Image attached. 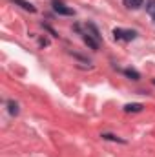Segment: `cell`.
<instances>
[{
    "label": "cell",
    "mask_w": 155,
    "mask_h": 157,
    "mask_svg": "<svg viewBox=\"0 0 155 157\" xmlns=\"http://www.w3.org/2000/svg\"><path fill=\"white\" fill-rule=\"evenodd\" d=\"M113 37L117 40H126V42H130V40H135L137 39V31H133V29H122V28H115L113 29Z\"/></svg>",
    "instance_id": "6da1fadb"
},
{
    "label": "cell",
    "mask_w": 155,
    "mask_h": 157,
    "mask_svg": "<svg viewBox=\"0 0 155 157\" xmlns=\"http://www.w3.org/2000/svg\"><path fill=\"white\" fill-rule=\"evenodd\" d=\"M53 9H55V13L64 15V17H71V15H75V11H73L71 7H68L64 2H59V0H53Z\"/></svg>",
    "instance_id": "7a4b0ae2"
},
{
    "label": "cell",
    "mask_w": 155,
    "mask_h": 157,
    "mask_svg": "<svg viewBox=\"0 0 155 157\" xmlns=\"http://www.w3.org/2000/svg\"><path fill=\"white\" fill-rule=\"evenodd\" d=\"M80 35H82L84 44H88L91 49H99V46H100V40H97L95 37H91V35H88V33H80Z\"/></svg>",
    "instance_id": "3957f363"
},
{
    "label": "cell",
    "mask_w": 155,
    "mask_h": 157,
    "mask_svg": "<svg viewBox=\"0 0 155 157\" xmlns=\"http://www.w3.org/2000/svg\"><path fill=\"white\" fill-rule=\"evenodd\" d=\"M13 4H17V6H20L22 9H26V11H29V13H35L37 11V7L31 4V2H28V0H11Z\"/></svg>",
    "instance_id": "277c9868"
},
{
    "label": "cell",
    "mask_w": 155,
    "mask_h": 157,
    "mask_svg": "<svg viewBox=\"0 0 155 157\" xmlns=\"http://www.w3.org/2000/svg\"><path fill=\"white\" fill-rule=\"evenodd\" d=\"M122 2H124V6L128 9H139L144 4V0H122Z\"/></svg>",
    "instance_id": "5b68a950"
},
{
    "label": "cell",
    "mask_w": 155,
    "mask_h": 157,
    "mask_svg": "<svg viewBox=\"0 0 155 157\" xmlns=\"http://www.w3.org/2000/svg\"><path fill=\"white\" fill-rule=\"evenodd\" d=\"M124 75L128 78H131V80H139V78H141V73H139L137 70H133V68H126V70H124Z\"/></svg>",
    "instance_id": "8992f818"
},
{
    "label": "cell",
    "mask_w": 155,
    "mask_h": 157,
    "mask_svg": "<svg viewBox=\"0 0 155 157\" xmlns=\"http://www.w3.org/2000/svg\"><path fill=\"white\" fill-rule=\"evenodd\" d=\"M7 112H9V115H15V117H17L18 112H20V110H18V104H17L15 101H7Z\"/></svg>",
    "instance_id": "52a82bcc"
},
{
    "label": "cell",
    "mask_w": 155,
    "mask_h": 157,
    "mask_svg": "<svg viewBox=\"0 0 155 157\" xmlns=\"http://www.w3.org/2000/svg\"><path fill=\"white\" fill-rule=\"evenodd\" d=\"M142 108H144L142 104L133 102V104H126V106H124V112H128V113H130V112H142Z\"/></svg>",
    "instance_id": "ba28073f"
},
{
    "label": "cell",
    "mask_w": 155,
    "mask_h": 157,
    "mask_svg": "<svg viewBox=\"0 0 155 157\" xmlns=\"http://www.w3.org/2000/svg\"><path fill=\"white\" fill-rule=\"evenodd\" d=\"M100 137H102V139H106V141H117V143H122V144L126 143L124 139H120V137H117V135H112V133H102Z\"/></svg>",
    "instance_id": "9c48e42d"
},
{
    "label": "cell",
    "mask_w": 155,
    "mask_h": 157,
    "mask_svg": "<svg viewBox=\"0 0 155 157\" xmlns=\"http://www.w3.org/2000/svg\"><path fill=\"white\" fill-rule=\"evenodd\" d=\"M146 11H148V15H152V18H153V17H155V0L148 2V6H146Z\"/></svg>",
    "instance_id": "30bf717a"
},
{
    "label": "cell",
    "mask_w": 155,
    "mask_h": 157,
    "mask_svg": "<svg viewBox=\"0 0 155 157\" xmlns=\"http://www.w3.org/2000/svg\"><path fill=\"white\" fill-rule=\"evenodd\" d=\"M153 84H155V78H153Z\"/></svg>",
    "instance_id": "8fae6325"
},
{
    "label": "cell",
    "mask_w": 155,
    "mask_h": 157,
    "mask_svg": "<svg viewBox=\"0 0 155 157\" xmlns=\"http://www.w3.org/2000/svg\"><path fill=\"white\" fill-rule=\"evenodd\" d=\"M153 22H155V17H153Z\"/></svg>",
    "instance_id": "7c38bea8"
}]
</instances>
